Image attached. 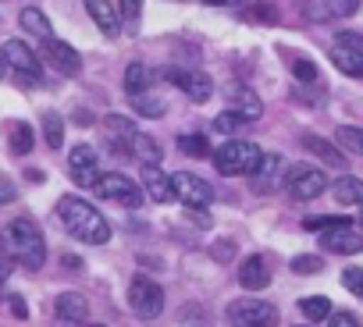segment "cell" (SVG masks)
<instances>
[{"instance_id": "obj_1", "label": "cell", "mask_w": 363, "mask_h": 327, "mask_svg": "<svg viewBox=\"0 0 363 327\" xmlns=\"http://www.w3.org/2000/svg\"><path fill=\"white\" fill-rule=\"evenodd\" d=\"M57 217H61V224L68 228V235L79 239V242H86V246H104V242H111V224H107V217H104L93 203H86V200H79V196H65V200L57 203Z\"/></svg>"}, {"instance_id": "obj_2", "label": "cell", "mask_w": 363, "mask_h": 327, "mask_svg": "<svg viewBox=\"0 0 363 327\" xmlns=\"http://www.w3.org/2000/svg\"><path fill=\"white\" fill-rule=\"evenodd\" d=\"M0 249H4V256H11L15 263H22L29 270H40L47 263L43 231L29 217H18V221H11L4 231H0Z\"/></svg>"}, {"instance_id": "obj_3", "label": "cell", "mask_w": 363, "mask_h": 327, "mask_svg": "<svg viewBox=\"0 0 363 327\" xmlns=\"http://www.w3.org/2000/svg\"><path fill=\"white\" fill-rule=\"evenodd\" d=\"M264 160V149L250 139H228L218 153H214V168L225 178H239V175H253Z\"/></svg>"}, {"instance_id": "obj_4", "label": "cell", "mask_w": 363, "mask_h": 327, "mask_svg": "<svg viewBox=\"0 0 363 327\" xmlns=\"http://www.w3.org/2000/svg\"><path fill=\"white\" fill-rule=\"evenodd\" d=\"M4 61H8V68H11V75L22 82V86H36V82H43V68H40V54L29 47V43H22V40H8L4 47Z\"/></svg>"}, {"instance_id": "obj_5", "label": "cell", "mask_w": 363, "mask_h": 327, "mask_svg": "<svg viewBox=\"0 0 363 327\" xmlns=\"http://www.w3.org/2000/svg\"><path fill=\"white\" fill-rule=\"evenodd\" d=\"M128 306L135 309V316H143V320H157L160 309H164V288H160L153 277L135 274L132 285H128Z\"/></svg>"}, {"instance_id": "obj_6", "label": "cell", "mask_w": 363, "mask_h": 327, "mask_svg": "<svg viewBox=\"0 0 363 327\" xmlns=\"http://www.w3.org/2000/svg\"><path fill=\"white\" fill-rule=\"evenodd\" d=\"M228 320H232V327H274L278 323V309L271 302H264V299L246 295V299L228 302Z\"/></svg>"}, {"instance_id": "obj_7", "label": "cell", "mask_w": 363, "mask_h": 327, "mask_svg": "<svg viewBox=\"0 0 363 327\" xmlns=\"http://www.w3.org/2000/svg\"><path fill=\"white\" fill-rule=\"evenodd\" d=\"M285 189L292 193V200H317L328 189V178L313 164H292L285 171Z\"/></svg>"}, {"instance_id": "obj_8", "label": "cell", "mask_w": 363, "mask_h": 327, "mask_svg": "<svg viewBox=\"0 0 363 327\" xmlns=\"http://www.w3.org/2000/svg\"><path fill=\"white\" fill-rule=\"evenodd\" d=\"M93 189H96V196H104V200H111V203H118V207H128V210H135V207L143 203V189H139L132 178H125L121 171L100 175Z\"/></svg>"}, {"instance_id": "obj_9", "label": "cell", "mask_w": 363, "mask_h": 327, "mask_svg": "<svg viewBox=\"0 0 363 327\" xmlns=\"http://www.w3.org/2000/svg\"><path fill=\"white\" fill-rule=\"evenodd\" d=\"M171 185H174V200H182L186 207H207V203H214V189H211V182H203L200 175L174 171V175H171Z\"/></svg>"}, {"instance_id": "obj_10", "label": "cell", "mask_w": 363, "mask_h": 327, "mask_svg": "<svg viewBox=\"0 0 363 327\" xmlns=\"http://www.w3.org/2000/svg\"><path fill=\"white\" fill-rule=\"evenodd\" d=\"M43 61L57 71V75H79L82 71V54L75 47H68L65 40H43Z\"/></svg>"}, {"instance_id": "obj_11", "label": "cell", "mask_w": 363, "mask_h": 327, "mask_svg": "<svg viewBox=\"0 0 363 327\" xmlns=\"http://www.w3.org/2000/svg\"><path fill=\"white\" fill-rule=\"evenodd\" d=\"M68 175H72V182L75 185H82V189H93L96 185V178H100V171H96V149L93 146H75L72 153H68Z\"/></svg>"}, {"instance_id": "obj_12", "label": "cell", "mask_w": 363, "mask_h": 327, "mask_svg": "<svg viewBox=\"0 0 363 327\" xmlns=\"http://www.w3.org/2000/svg\"><path fill=\"white\" fill-rule=\"evenodd\" d=\"M178 89H186V96L189 100H196V103H207L211 96H214V82H211V75H203V71H182V68H167L164 71Z\"/></svg>"}, {"instance_id": "obj_13", "label": "cell", "mask_w": 363, "mask_h": 327, "mask_svg": "<svg viewBox=\"0 0 363 327\" xmlns=\"http://www.w3.org/2000/svg\"><path fill=\"white\" fill-rule=\"evenodd\" d=\"M320 249L338 253V256H352V253L363 249V235H356L352 224L349 228H331V231H320Z\"/></svg>"}, {"instance_id": "obj_14", "label": "cell", "mask_w": 363, "mask_h": 327, "mask_svg": "<svg viewBox=\"0 0 363 327\" xmlns=\"http://www.w3.org/2000/svg\"><path fill=\"white\" fill-rule=\"evenodd\" d=\"M239 285L250 288V292L267 288V285H271V263H267V256L253 253L250 260H242V267H239Z\"/></svg>"}, {"instance_id": "obj_15", "label": "cell", "mask_w": 363, "mask_h": 327, "mask_svg": "<svg viewBox=\"0 0 363 327\" xmlns=\"http://www.w3.org/2000/svg\"><path fill=\"white\" fill-rule=\"evenodd\" d=\"M54 313H57L61 323H82L89 316V302H86L82 292H61L54 299Z\"/></svg>"}, {"instance_id": "obj_16", "label": "cell", "mask_w": 363, "mask_h": 327, "mask_svg": "<svg viewBox=\"0 0 363 327\" xmlns=\"http://www.w3.org/2000/svg\"><path fill=\"white\" fill-rule=\"evenodd\" d=\"M86 11H89V18L96 22V29L104 33V36H118L121 33V11H114L111 8V0H86Z\"/></svg>"}, {"instance_id": "obj_17", "label": "cell", "mask_w": 363, "mask_h": 327, "mask_svg": "<svg viewBox=\"0 0 363 327\" xmlns=\"http://www.w3.org/2000/svg\"><path fill=\"white\" fill-rule=\"evenodd\" d=\"M225 100H228L235 110H242L246 117H253V121L264 114V103H260V96H257L250 86H242V82H239V86H228V89H225Z\"/></svg>"}, {"instance_id": "obj_18", "label": "cell", "mask_w": 363, "mask_h": 327, "mask_svg": "<svg viewBox=\"0 0 363 327\" xmlns=\"http://www.w3.org/2000/svg\"><path fill=\"white\" fill-rule=\"evenodd\" d=\"M143 185H146V196L153 203H171L174 200V185L160 168H143Z\"/></svg>"}, {"instance_id": "obj_19", "label": "cell", "mask_w": 363, "mask_h": 327, "mask_svg": "<svg viewBox=\"0 0 363 327\" xmlns=\"http://www.w3.org/2000/svg\"><path fill=\"white\" fill-rule=\"evenodd\" d=\"M281 168H285V160H281L278 153H264L260 168H257L250 178H253L257 189H271V185H281Z\"/></svg>"}, {"instance_id": "obj_20", "label": "cell", "mask_w": 363, "mask_h": 327, "mask_svg": "<svg viewBox=\"0 0 363 327\" xmlns=\"http://www.w3.org/2000/svg\"><path fill=\"white\" fill-rule=\"evenodd\" d=\"M132 156L143 164V168H160V160H164V149H160V142L153 139V135H146V132H139L135 139H132Z\"/></svg>"}, {"instance_id": "obj_21", "label": "cell", "mask_w": 363, "mask_h": 327, "mask_svg": "<svg viewBox=\"0 0 363 327\" xmlns=\"http://www.w3.org/2000/svg\"><path fill=\"white\" fill-rule=\"evenodd\" d=\"M303 146H306L313 156H320L328 168H345V156L338 153L335 142H328V139H320V135H303Z\"/></svg>"}, {"instance_id": "obj_22", "label": "cell", "mask_w": 363, "mask_h": 327, "mask_svg": "<svg viewBox=\"0 0 363 327\" xmlns=\"http://www.w3.org/2000/svg\"><path fill=\"white\" fill-rule=\"evenodd\" d=\"M335 200L342 207H363V178H352V175H342L335 185H331Z\"/></svg>"}, {"instance_id": "obj_23", "label": "cell", "mask_w": 363, "mask_h": 327, "mask_svg": "<svg viewBox=\"0 0 363 327\" xmlns=\"http://www.w3.org/2000/svg\"><path fill=\"white\" fill-rule=\"evenodd\" d=\"M331 64L352 79H363V54L359 50H349V47H335L331 50Z\"/></svg>"}, {"instance_id": "obj_24", "label": "cell", "mask_w": 363, "mask_h": 327, "mask_svg": "<svg viewBox=\"0 0 363 327\" xmlns=\"http://www.w3.org/2000/svg\"><path fill=\"white\" fill-rule=\"evenodd\" d=\"M18 22H22V29H26V33H33V36H40V40H54L50 18H47L40 8H26V11L18 15Z\"/></svg>"}, {"instance_id": "obj_25", "label": "cell", "mask_w": 363, "mask_h": 327, "mask_svg": "<svg viewBox=\"0 0 363 327\" xmlns=\"http://www.w3.org/2000/svg\"><path fill=\"white\" fill-rule=\"evenodd\" d=\"M250 125H253V117H246V114L235 110V107H228V110H221V114L214 117V128L225 132V135H235V132H242V128H250Z\"/></svg>"}, {"instance_id": "obj_26", "label": "cell", "mask_w": 363, "mask_h": 327, "mask_svg": "<svg viewBox=\"0 0 363 327\" xmlns=\"http://www.w3.org/2000/svg\"><path fill=\"white\" fill-rule=\"evenodd\" d=\"M8 135H11V139H8V146H11V153H15V156H26V153L33 149V139H36V135H33V128H29L26 121H15V125L8 128Z\"/></svg>"}, {"instance_id": "obj_27", "label": "cell", "mask_w": 363, "mask_h": 327, "mask_svg": "<svg viewBox=\"0 0 363 327\" xmlns=\"http://www.w3.org/2000/svg\"><path fill=\"white\" fill-rule=\"evenodd\" d=\"M43 139H47L50 149H61L65 146V117L61 114H54V110L43 114Z\"/></svg>"}, {"instance_id": "obj_28", "label": "cell", "mask_w": 363, "mask_h": 327, "mask_svg": "<svg viewBox=\"0 0 363 327\" xmlns=\"http://www.w3.org/2000/svg\"><path fill=\"white\" fill-rule=\"evenodd\" d=\"M150 89V68L146 64H128L125 68V93L135 96V93H146Z\"/></svg>"}, {"instance_id": "obj_29", "label": "cell", "mask_w": 363, "mask_h": 327, "mask_svg": "<svg viewBox=\"0 0 363 327\" xmlns=\"http://www.w3.org/2000/svg\"><path fill=\"white\" fill-rule=\"evenodd\" d=\"M299 309L306 320H328L331 316V302L324 295H310V299H299Z\"/></svg>"}, {"instance_id": "obj_30", "label": "cell", "mask_w": 363, "mask_h": 327, "mask_svg": "<svg viewBox=\"0 0 363 327\" xmlns=\"http://www.w3.org/2000/svg\"><path fill=\"white\" fill-rule=\"evenodd\" d=\"M128 100H132V107H135L143 117H160V114H164V103H160L150 89H146V93H135V96H128Z\"/></svg>"}, {"instance_id": "obj_31", "label": "cell", "mask_w": 363, "mask_h": 327, "mask_svg": "<svg viewBox=\"0 0 363 327\" xmlns=\"http://www.w3.org/2000/svg\"><path fill=\"white\" fill-rule=\"evenodd\" d=\"M335 139H338V146H342V149H349V153H359V156H363V128H356V125H342Z\"/></svg>"}, {"instance_id": "obj_32", "label": "cell", "mask_w": 363, "mask_h": 327, "mask_svg": "<svg viewBox=\"0 0 363 327\" xmlns=\"http://www.w3.org/2000/svg\"><path fill=\"white\" fill-rule=\"evenodd\" d=\"M178 149L186 156H211V142L203 135H178Z\"/></svg>"}, {"instance_id": "obj_33", "label": "cell", "mask_w": 363, "mask_h": 327, "mask_svg": "<svg viewBox=\"0 0 363 327\" xmlns=\"http://www.w3.org/2000/svg\"><path fill=\"white\" fill-rule=\"evenodd\" d=\"M352 221L349 217H306L303 228L306 231H331V228H349Z\"/></svg>"}, {"instance_id": "obj_34", "label": "cell", "mask_w": 363, "mask_h": 327, "mask_svg": "<svg viewBox=\"0 0 363 327\" xmlns=\"http://www.w3.org/2000/svg\"><path fill=\"white\" fill-rule=\"evenodd\" d=\"M342 285H345L352 295L363 299V267H345V270H342Z\"/></svg>"}, {"instance_id": "obj_35", "label": "cell", "mask_w": 363, "mask_h": 327, "mask_svg": "<svg viewBox=\"0 0 363 327\" xmlns=\"http://www.w3.org/2000/svg\"><path fill=\"white\" fill-rule=\"evenodd\" d=\"M292 270L296 274H320L324 270V260L320 256H296L292 260Z\"/></svg>"}, {"instance_id": "obj_36", "label": "cell", "mask_w": 363, "mask_h": 327, "mask_svg": "<svg viewBox=\"0 0 363 327\" xmlns=\"http://www.w3.org/2000/svg\"><path fill=\"white\" fill-rule=\"evenodd\" d=\"M292 75H296L299 82H317V64H313V61L296 57V61H292Z\"/></svg>"}, {"instance_id": "obj_37", "label": "cell", "mask_w": 363, "mask_h": 327, "mask_svg": "<svg viewBox=\"0 0 363 327\" xmlns=\"http://www.w3.org/2000/svg\"><path fill=\"white\" fill-rule=\"evenodd\" d=\"M118 11H121V18H125L128 25H135L139 15H143V0H118Z\"/></svg>"}, {"instance_id": "obj_38", "label": "cell", "mask_w": 363, "mask_h": 327, "mask_svg": "<svg viewBox=\"0 0 363 327\" xmlns=\"http://www.w3.org/2000/svg\"><path fill=\"white\" fill-rule=\"evenodd\" d=\"M250 18H253V22H264V25H274V22H278V11H274L271 4H253Z\"/></svg>"}, {"instance_id": "obj_39", "label": "cell", "mask_w": 363, "mask_h": 327, "mask_svg": "<svg viewBox=\"0 0 363 327\" xmlns=\"http://www.w3.org/2000/svg\"><path fill=\"white\" fill-rule=\"evenodd\" d=\"M335 47H349V50H359V54H363V36H359V33H349V29H345V33H338Z\"/></svg>"}, {"instance_id": "obj_40", "label": "cell", "mask_w": 363, "mask_h": 327, "mask_svg": "<svg viewBox=\"0 0 363 327\" xmlns=\"http://www.w3.org/2000/svg\"><path fill=\"white\" fill-rule=\"evenodd\" d=\"M328 327H359V320L352 313H331L328 316Z\"/></svg>"}, {"instance_id": "obj_41", "label": "cell", "mask_w": 363, "mask_h": 327, "mask_svg": "<svg viewBox=\"0 0 363 327\" xmlns=\"http://www.w3.org/2000/svg\"><path fill=\"white\" fill-rule=\"evenodd\" d=\"M15 196H18L15 182H11V178H4V175H0V207H4V203H11Z\"/></svg>"}, {"instance_id": "obj_42", "label": "cell", "mask_w": 363, "mask_h": 327, "mask_svg": "<svg viewBox=\"0 0 363 327\" xmlns=\"http://www.w3.org/2000/svg\"><path fill=\"white\" fill-rule=\"evenodd\" d=\"M356 4H359V0H328V8H331L335 15H352Z\"/></svg>"}, {"instance_id": "obj_43", "label": "cell", "mask_w": 363, "mask_h": 327, "mask_svg": "<svg viewBox=\"0 0 363 327\" xmlns=\"http://www.w3.org/2000/svg\"><path fill=\"white\" fill-rule=\"evenodd\" d=\"M232 253H235L232 242H218V246H214V256H218V260H232Z\"/></svg>"}, {"instance_id": "obj_44", "label": "cell", "mask_w": 363, "mask_h": 327, "mask_svg": "<svg viewBox=\"0 0 363 327\" xmlns=\"http://www.w3.org/2000/svg\"><path fill=\"white\" fill-rule=\"evenodd\" d=\"M203 4H211V8H242L246 0H203Z\"/></svg>"}, {"instance_id": "obj_45", "label": "cell", "mask_w": 363, "mask_h": 327, "mask_svg": "<svg viewBox=\"0 0 363 327\" xmlns=\"http://www.w3.org/2000/svg\"><path fill=\"white\" fill-rule=\"evenodd\" d=\"M11 309H15V316H18V320H26V316H29V309H26V302H22L18 295H11Z\"/></svg>"}, {"instance_id": "obj_46", "label": "cell", "mask_w": 363, "mask_h": 327, "mask_svg": "<svg viewBox=\"0 0 363 327\" xmlns=\"http://www.w3.org/2000/svg\"><path fill=\"white\" fill-rule=\"evenodd\" d=\"M11 277V256H0V285Z\"/></svg>"}, {"instance_id": "obj_47", "label": "cell", "mask_w": 363, "mask_h": 327, "mask_svg": "<svg viewBox=\"0 0 363 327\" xmlns=\"http://www.w3.org/2000/svg\"><path fill=\"white\" fill-rule=\"evenodd\" d=\"M8 75V61H4V50H0V79Z\"/></svg>"}, {"instance_id": "obj_48", "label": "cell", "mask_w": 363, "mask_h": 327, "mask_svg": "<svg viewBox=\"0 0 363 327\" xmlns=\"http://www.w3.org/2000/svg\"><path fill=\"white\" fill-rule=\"evenodd\" d=\"M86 327H104V323H86Z\"/></svg>"}, {"instance_id": "obj_49", "label": "cell", "mask_w": 363, "mask_h": 327, "mask_svg": "<svg viewBox=\"0 0 363 327\" xmlns=\"http://www.w3.org/2000/svg\"><path fill=\"white\" fill-rule=\"evenodd\" d=\"M359 224H363V207H359Z\"/></svg>"}, {"instance_id": "obj_50", "label": "cell", "mask_w": 363, "mask_h": 327, "mask_svg": "<svg viewBox=\"0 0 363 327\" xmlns=\"http://www.w3.org/2000/svg\"><path fill=\"white\" fill-rule=\"evenodd\" d=\"M299 327H306V323H299Z\"/></svg>"}]
</instances>
